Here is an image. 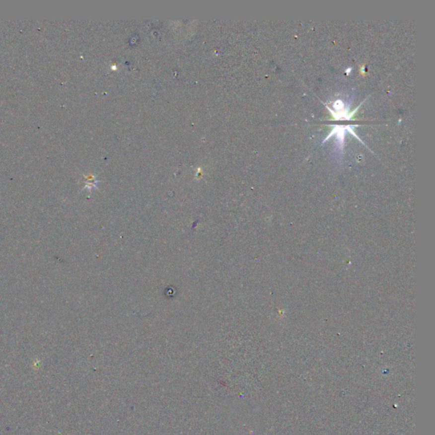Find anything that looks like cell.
Instances as JSON below:
<instances>
[{"label":"cell","instance_id":"obj_1","mask_svg":"<svg viewBox=\"0 0 435 435\" xmlns=\"http://www.w3.org/2000/svg\"><path fill=\"white\" fill-rule=\"evenodd\" d=\"M350 71H351V68H349V69H348V71H346V72H347V74H349L350 73Z\"/></svg>","mask_w":435,"mask_h":435}]
</instances>
